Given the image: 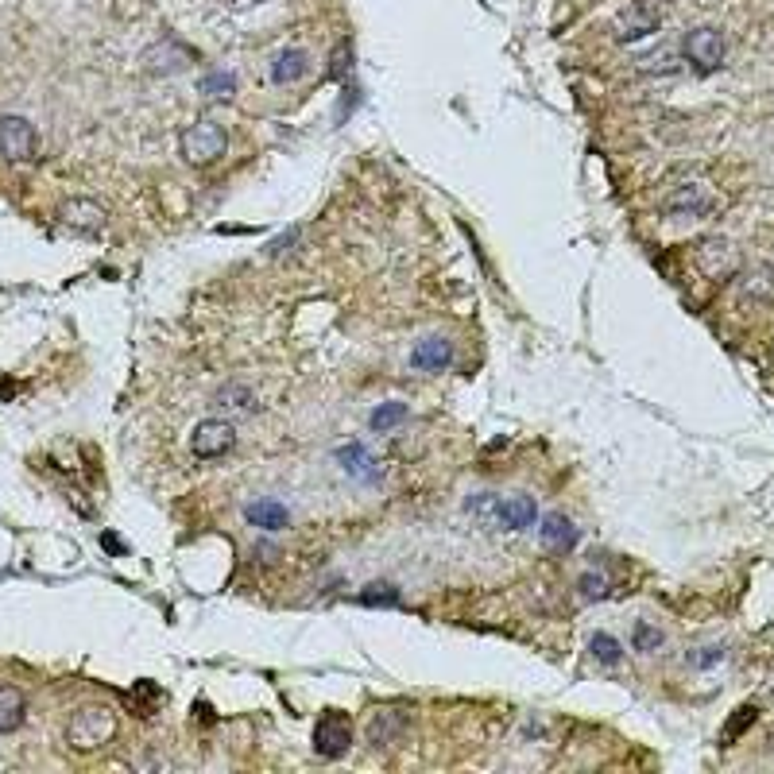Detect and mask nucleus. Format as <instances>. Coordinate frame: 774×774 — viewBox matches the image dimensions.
<instances>
[{
    "label": "nucleus",
    "mask_w": 774,
    "mask_h": 774,
    "mask_svg": "<svg viewBox=\"0 0 774 774\" xmlns=\"http://www.w3.org/2000/svg\"><path fill=\"white\" fill-rule=\"evenodd\" d=\"M113 736H117V716H113V709H105V705L78 709V713L66 720V747L70 751L90 755V751H101Z\"/></svg>",
    "instance_id": "obj_1"
},
{
    "label": "nucleus",
    "mask_w": 774,
    "mask_h": 774,
    "mask_svg": "<svg viewBox=\"0 0 774 774\" xmlns=\"http://www.w3.org/2000/svg\"><path fill=\"white\" fill-rule=\"evenodd\" d=\"M179 151L190 167H213L225 151H229V132L213 117H202L186 124L179 136Z\"/></svg>",
    "instance_id": "obj_2"
},
{
    "label": "nucleus",
    "mask_w": 774,
    "mask_h": 774,
    "mask_svg": "<svg viewBox=\"0 0 774 774\" xmlns=\"http://www.w3.org/2000/svg\"><path fill=\"white\" fill-rule=\"evenodd\" d=\"M682 59L697 70V74H716L724 59H728V43L716 28H693L682 39Z\"/></svg>",
    "instance_id": "obj_3"
},
{
    "label": "nucleus",
    "mask_w": 774,
    "mask_h": 774,
    "mask_svg": "<svg viewBox=\"0 0 774 774\" xmlns=\"http://www.w3.org/2000/svg\"><path fill=\"white\" fill-rule=\"evenodd\" d=\"M237 446V426L229 418H202L190 434V453L202 461H217Z\"/></svg>",
    "instance_id": "obj_4"
},
{
    "label": "nucleus",
    "mask_w": 774,
    "mask_h": 774,
    "mask_svg": "<svg viewBox=\"0 0 774 774\" xmlns=\"http://www.w3.org/2000/svg\"><path fill=\"white\" fill-rule=\"evenodd\" d=\"M0 155L8 163H35L39 159V136L28 117H0Z\"/></svg>",
    "instance_id": "obj_5"
},
{
    "label": "nucleus",
    "mask_w": 774,
    "mask_h": 774,
    "mask_svg": "<svg viewBox=\"0 0 774 774\" xmlns=\"http://www.w3.org/2000/svg\"><path fill=\"white\" fill-rule=\"evenodd\" d=\"M349 747H353V724H349V716L329 709V713L318 720V728H314V751H318L322 759H341Z\"/></svg>",
    "instance_id": "obj_6"
},
{
    "label": "nucleus",
    "mask_w": 774,
    "mask_h": 774,
    "mask_svg": "<svg viewBox=\"0 0 774 774\" xmlns=\"http://www.w3.org/2000/svg\"><path fill=\"white\" fill-rule=\"evenodd\" d=\"M492 519L500 523V531L519 535V531L538 527V504L527 496V492H515V496H504V500L496 504V515H492Z\"/></svg>",
    "instance_id": "obj_7"
},
{
    "label": "nucleus",
    "mask_w": 774,
    "mask_h": 774,
    "mask_svg": "<svg viewBox=\"0 0 774 774\" xmlns=\"http://www.w3.org/2000/svg\"><path fill=\"white\" fill-rule=\"evenodd\" d=\"M59 217H62V225H66V229H74V233H82V237L101 233V229H105V221H109L105 206H97L93 198H70V202L59 209Z\"/></svg>",
    "instance_id": "obj_8"
},
{
    "label": "nucleus",
    "mask_w": 774,
    "mask_h": 774,
    "mask_svg": "<svg viewBox=\"0 0 774 774\" xmlns=\"http://www.w3.org/2000/svg\"><path fill=\"white\" fill-rule=\"evenodd\" d=\"M709 209H713V194L701 182H682L666 194V213H674V217H701Z\"/></svg>",
    "instance_id": "obj_9"
},
{
    "label": "nucleus",
    "mask_w": 774,
    "mask_h": 774,
    "mask_svg": "<svg viewBox=\"0 0 774 774\" xmlns=\"http://www.w3.org/2000/svg\"><path fill=\"white\" fill-rule=\"evenodd\" d=\"M403 732H407V713L403 709H376V713L368 716V728H364V736H368L372 747L399 744Z\"/></svg>",
    "instance_id": "obj_10"
},
{
    "label": "nucleus",
    "mask_w": 774,
    "mask_h": 774,
    "mask_svg": "<svg viewBox=\"0 0 774 774\" xmlns=\"http://www.w3.org/2000/svg\"><path fill=\"white\" fill-rule=\"evenodd\" d=\"M658 24H662V12H658V8H647V4H631L627 12H620V20H616V35H620L624 43H635V39H647V35H655Z\"/></svg>",
    "instance_id": "obj_11"
},
{
    "label": "nucleus",
    "mask_w": 774,
    "mask_h": 774,
    "mask_svg": "<svg viewBox=\"0 0 774 774\" xmlns=\"http://www.w3.org/2000/svg\"><path fill=\"white\" fill-rule=\"evenodd\" d=\"M244 519H248V527L268 531V535H279V531L291 527V511L279 500H252V504H244Z\"/></svg>",
    "instance_id": "obj_12"
},
{
    "label": "nucleus",
    "mask_w": 774,
    "mask_h": 774,
    "mask_svg": "<svg viewBox=\"0 0 774 774\" xmlns=\"http://www.w3.org/2000/svg\"><path fill=\"white\" fill-rule=\"evenodd\" d=\"M538 535H542V546H546V550H554V554H569V550L581 542V531L569 523L562 511H550V515H542V527H538Z\"/></svg>",
    "instance_id": "obj_13"
},
{
    "label": "nucleus",
    "mask_w": 774,
    "mask_h": 774,
    "mask_svg": "<svg viewBox=\"0 0 774 774\" xmlns=\"http://www.w3.org/2000/svg\"><path fill=\"white\" fill-rule=\"evenodd\" d=\"M190 62H194V51L182 47V43H171V39L155 43L148 55H144V66H148L151 74H179Z\"/></svg>",
    "instance_id": "obj_14"
},
{
    "label": "nucleus",
    "mask_w": 774,
    "mask_h": 774,
    "mask_svg": "<svg viewBox=\"0 0 774 774\" xmlns=\"http://www.w3.org/2000/svg\"><path fill=\"white\" fill-rule=\"evenodd\" d=\"M306 70H310V55L302 51V47H283V51H275V59H271L268 74L275 86H295L306 78Z\"/></svg>",
    "instance_id": "obj_15"
},
{
    "label": "nucleus",
    "mask_w": 774,
    "mask_h": 774,
    "mask_svg": "<svg viewBox=\"0 0 774 774\" xmlns=\"http://www.w3.org/2000/svg\"><path fill=\"white\" fill-rule=\"evenodd\" d=\"M449 364H453V341H446V337H426L411 353L415 372H446Z\"/></svg>",
    "instance_id": "obj_16"
},
{
    "label": "nucleus",
    "mask_w": 774,
    "mask_h": 774,
    "mask_svg": "<svg viewBox=\"0 0 774 774\" xmlns=\"http://www.w3.org/2000/svg\"><path fill=\"white\" fill-rule=\"evenodd\" d=\"M333 461L345 469V477H353V480H380V469H376L372 453L360 446V442L337 446V449H333Z\"/></svg>",
    "instance_id": "obj_17"
},
{
    "label": "nucleus",
    "mask_w": 774,
    "mask_h": 774,
    "mask_svg": "<svg viewBox=\"0 0 774 774\" xmlns=\"http://www.w3.org/2000/svg\"><path fill=\"white\" fill-rule=\"evenodd\" d=\"M256 391L248 384H240V380H229V384H221L213 391V407L217 411H237V415H252L256 411Z\"/></svg>",
    "instance_id": "obj_18"
},
{
    "label": "nucleus",
    "mask_w": 774,
    "mask_h": 774,
    "mask_svg": "<svg viewBox=\"0 0 774 774\" xmlns=\"http://www.w3.org/2000/svg\"><path fill=\"white\" fill-rule=\"evenodd\" d=\"M28 716V701L16 685H0V732H16Z\"/></svg>",
    "instance_id": "obj_19"
},
{
    "label": "nucleus",
    "mask_w": 774,
    "mask_h": 774,
    "mask_svg": "<svg viewBox=\"0 0 774 774\" xmlns=\"http://www.w3.org/2000/svg\"><path fill=\"white\" fill-rule=\"evenodd\" d=\"M411 418V407L403 403V399H387V403H380L372 415H368V426L376 430V434H391L395 426H403Z\"/></svg>",
    "instance_id": "obj_20"
},
{
    "label": "nucleus",
    "mask_w": 774,
    "mask_h": 774,
    "mask_svg": "<svg viewBox=\"0 0 774 774\" xmlns=\"http://www.w3.org/2000/svg\"><path fill=\"white\" fill-rule=\"evenodd\" d=\"M589 651H593V658L596 662H604V666H620V662H624V647H620V639H616V635H608V631H593Z\"/></svg>",
    "instance_id": "obj_21"
},
{
    "label": "nucleus",
    "mask_w": 774,
    "mask_h": 774,
    "mask_svg": "<svg viewBox=\"0 0 774 774\" xmlns=\"http://www.w3.org/2000/svg\"><path fill=\"white\" fill-rule=\"evenodd\" d=\"M744 295L747 298H759V302H771L774 298V268L771 264H763V268H755L751 275H744Z\"/></svg>",
    "instance_id": "obj_22"
},
{
    "label": "nucleus",
    "mask_w": 774,
    "mask_h": 774,
    "mask_svg": "<svg viewBox=\"0 0 774 774\" xmlns=\"http://www.w3.org/2000/svg\"><path fill=\"white\" fill-rule=\"evenodd\" d=\"M662 643H666V631H662V627L647 624V620H635V627H631V647H635V651L655 655Z\"/></svg>",
    "instance_id": "obj_23"
},
{
    "label": "nucleus",
    "mask_w": 774,
    "mask_h": 774,
    "mask_svg": "<svg viewBox=\"0 0 774 774\" xmlns=\"http://www.w3.org/2000/svg\"><path fill=\"white\" fill-rule=\"evenodd\" d=\"M357 600L364 608H387V604H399V589L391 581H372L357 593Z\"/></svg>",
    "instance_id": "obj_24"
},
{
    "label": "nucleus",
    "mask_w": 774,
    "mask_h": 774,
    "mask_svg": "<svg viewBox=\"0 0 774 774\" xmlns=\"http://www.w3.org/2000/svg\"><path fill=\"white\" fill-rule=\"evenodd\" d=\"M202 93L213 97V101H221V97L237 93V74H229V70H209L206 78H202Z\"/></svg>",
    "instance_id": "obj_25"
},
{
    "label": "nucleus",
    "mask_w": 774,
    "mask_h": 774,
    "mask_svg": "<svg viewBox=\"0 0 774 774\" xmlns=\"http://www.w3.org/2000/svg\"><path fill=\"white\" fill-rule=\"evenodd\" d=\"M128 701L136 705V716H151V709L163 701V689L151 682H136V689L128 693Z\"/></svg>",
    "instance_id": "obj_26"
},
{
    "label": "nucleus",
    "mask_w": 774,
    "mask_h": 774,
    "mask_svg": "<svg viewBox=\"0 0 774 774\" xmlns=\"http://www.w3.org/2000/svg\"><path fill=\"white\" fill-rule=\"evenodd\" d=\"M577 589L585 600H604V596L612 593V581L604 577V573H596V569H585L581 577H577Z\"/></svg>",
    "instance_id": "obj_27"
},
{
    "label": "nucleus",
    "mask_w": 774,
    "mask_h": 774,
    "mask_svg": "<svg viewBox=\"0 0 774 774\" xmlns=\"http://www.w3.org/2000/svg\"><path fill=\"white\" fill-rule=\"evenodd\" d=\"M759 716V709L755 705H744V709H736V716H732V724L724 728V744H736L740 736H744L747 728H751V720Z\"/></svg>",
    "instance_id": "obj_28"
},
{
    "label": "nucleus",
    "mask_w": 774,
    "mask_h": 774,
    "mask_svg": "<svg viewBox=\"0 0 774 774\" xmlns=\"http://www.w3.org/2000/svg\"><path fill=\"white\" fill-rule=\"evenodd\" d=\"M496 504H500V500H496V492H473V496L465 500V511L484 519V515H496Z\"/></svg>",
    "instance_id": "obj_29"
},
{
    "label": "nucleus",
    "mask_w": 774,
    "mask_h": 774,
    "mask_svg": "<svg viewBox=\"0 0 774 774\" xmlns=\"http://www.w3.org/2000/svg\"><path fill=\"white\" fill-rule=\"evenodd\" d=\"M689 662L701 670V666H716V662H724V647L720 643H713V647H701V651H693L689 655Z\"/></svg>",
    "instance_id": "obj_30"
},
{
    "label": "nucleus",
    "mask_w": 774,
    "mask_h": 774,
    "mask_svg": "<svg viewBox=\"0 0 774 774\" xmlns=\"http://www.w3.org/2000/svg\"><path fill=\"white\" fill-rule=\"evenodd\" d=\"M345 70H349V43H337L333 66H329V78H345Z\"/></svg>",
    "instance_id": "obj_31"
},
{
    "label": "nucleus",
    "mask_w": 774,
    "mask_h": 774,
    "mask_svg": "<svg viewBox=\"0 0 774 774\" xmlns=\"http://www.w3.org/2000/svg\"><path fill=\"white\" fill-rule=\"evenodd\" d=\"M233 8H252V4H260V0H229Z\"/></svg>",
    "instance_id": "obj_32"
},
{
    "label": "nucleus",
    "mask_w": 774,
    "mask_h": 774,
    "mask_svg": "<svg viewBox=\"0 0 774 774\" xmlns=\"http://www.w3.org/2000/svg\"><path fill=\"white\" fill-rule=\"evenodd\" d=\"M771 697H774V693H771Z\"/></svg>",
    "instance_id": "obj_33"
}]
</instances>
